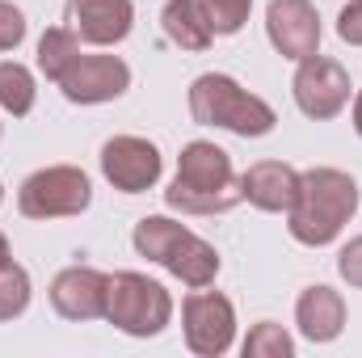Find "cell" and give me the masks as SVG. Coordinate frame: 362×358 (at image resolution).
<instances>
[{
    "mask_svg": "<svg viewBox=\"0 0 362 358\" xmlns=\"http://www.w3.org/2000/svg\"><path fill=\"white\" fill-rule=\"evenodd\" d=\"M358 211V185L346 169H308L299 173V198L286 211V228L299 245L308 249H325L341 236V228L354 219Z\"/></svg>",
    "mask_w": 362,
    "mask_h": 358,
    "instance_id": "6da1fadb",
    "label": "cell"
},
{
    "mask_svg": "<svg viewBox=\"0 0 362 358\" xmlns=\"http://www.w3.org/2000/svg\"><path fill=\"white\" fill-rule=\"evenodd\" d=\"M101 173L118 194H144L165 173V156L152 139L139 135H114L101 144Z\"/></svg>",
    "mask_w": 362,
    "mask_h": 358,
    "instance_id": "9c48e42d",
    "label": "cell"
},
{
    "mask_svg": "<svg viewBox=\"0 0 362 358\" xmlns=\"http://www.w3.org/2000/svg\"><path fill=\"white\" fill-rule=\"evenodd\" d=\"M291 93H295L299 114H308L312 122H329V118H337L350 105V72L337 59L316 51V55L299 59Z\"/></svg>",
    "mask_w": 362,
    "mask_h": 358,
    "instance_id": "ba28073f",
    "label": "cell"
},
{
    "mask_svg": "<svg viewBox=\"0 0 362 358\" xmlns=\"http://www.w3.org/2000/svg\"><path fill=\"white\" fill-rule=\"evenodd\" d=\"M21 42H25V13L0 0V51H17Z\"/></svg>",
    "mask_w": 362,
    "mask_h": 358,
    "instance_id": "7402d4cb",
    "label": "cell"
},
{
    "mask_svg": "<svg viewBox=\"0 0 362 358\" xmlns=\"http://www.w3.org/2000/svg\"><path fill=\"white\" fill-rule=\"evenodd\" d=\"M354 131L362 135V89H358V97H354Z\"/></svg>",
    "mask_w": 362,
    "mask_h": 358,
    "instance_id": "d4e9b609",
    "label": "cell"
},
{
    "mask_svg": "<svg viewBox=\"0 0 362 358\" xmlns=\"http://www.w3.org/2000/svg\"><path fill=\"white\" fill-rule=\"evenodd\" d=\"M160 25H165V38L181 51H189V55H202L215 42V30H211V17H206L202 0H169L160 8Z\"/></svg>",
    "mask_w": 362,
    "mask_h": 358,
    "instance_id": "2e32d148",
    "label": "cell"
},
{
    "mask_svg": "<svg viewBox=\"0 0 362 358\" xmlns=\"http://www.w3.org/2000/svg\"><path fill=\"white\" fill-rule=\"evenodd\" d=\"M189 114H194L198 127H223V131H232L240 139H262L278 122L270 101L240 89L223 72H206V76H198L189 85Z\"/></svg>",
    "mask_w": 362,
    "mask_h": 358,
    "instance_id": "277c9868",
    "label": "cell"
},
{
    "mask_svg": "<svg viewBox=\"0 0 362 358\" xmlns=\"http://www.w3.org/2000/svg\"><path fill=\"white\" fill-rule=\"evenodd\" d=\"M105 295H110V274L93 266H68L51 282V308L76 325L105 316Z\"/></svg>",
    "mask_w": 362,
    "mask_h": 358,
    "instance_id": "7c38bea8",
    "label": "cell"
},
{
    "mask_svg": "<svg viewBox=\"0 0 362 358\" xmlns=\"http://www.w3.org/2000/svg\"><path fill=\"white\" fill-rule=\"evenodd\" d=\"M34 97H38L34 72L17 59H4L0 64V110L13 114V118H25L34 110Z\"/></svg>",
    "mask_w": 362,
    "mask_h": 358,
    "instance_id": "ac0fdd59",
    "label": "cell"
},
{
    "mask_svg": "<svg viewBox=\"0 0 362 358\" xmlns=\"http://www.w3.org/2000/svg\"><path fill=\"white\" fill-rule=\"evenodd\" d=\"M165 202L181 215H223L236 202H245L232 156L206 139L185 144L177 156V178L165 190Z\"/></svg>",
    "mask_w": 362,
    "mask_h": 358,
    "instance_id": "7a4b0ae2",
    "label": "cell"
},
{
    "mask_svg": "<svg viewBox=\"0 0 362 358\" xmlns=\"http://www.w3.org/2000/svg\"><path fill=\"white\" fill-rule=\"evenodd\" d=\"M181 329H185L189 354L219 358L236 342V308L228 295L194 287V295H185V304H181Z\"/></svg>",
    "mask_w": 362,
    "mask_h": 358,
    "instance_id": "52a82bcc",
    "label": "cell"
},
{
    "mask_svg": "<svg viewBox=\"0 0 362 358\" xmlns=\"http://www.w3.org/2000/svg\"><path fill=\"white\" fill-rule=\"evenodd\" d=\"M240 194L245 202H253L257 211H270V215H282L295 207L299 198V169L282 165V161H257L240 173Z\"/></svg>",
    "mask_w": 362,
    "mask_h": 358,
    "instance_id": "5bb4252c",
    "label": "cell"
},
{
    "mask_svg": "<svg viewBox=\"0 0 362 358\" xmlns=\"http://www.w3.org/2000/svg\"><path fill=\"white\" fill-rule=\"evenodd\" d=\"M240 350H245V358H295V337L282 325L262 321V325L249 329V337H245Z\"/></svg>",
    "mask_w": 362,
    "mask_h": 358,
    "instance_id": "d6986e66",
    "label": "cell"
},
{
    "mask_svg": "<svg viewBox=\"0 0 362 358\" xmlns=\"http://www.w3.org/2000/svg\"><path fill=\"white\" fill-rule=\"evenodd\" d=\"M337 274H341L350 287H358L362 291V236H354V241L337 253Z\"/></svg>",
    "mask_w": 362,
    "mask_h": 358,
    "instance_id": "603a6c76",
    "label": "cell"
},
{
    "mask_svg": "<svg viewBox=\"0 0 362 358\" xmlns=\"http://www.w3.org/2000/svg\"><path fill=\"white\" fill-rule=\"evenodd\" d=\"M0 131H4V127H0Z\"/></svg>",
    "mask_w": 362,
    "mask_h": 358,
    "instance_id": "83f0119b",
    "label": "cell"
},
{
    "mask_svg": "<svg viewBox=\"0 0 362 358\" xmlns=\"http://www.w3.org/2000/svg\"><path fill=\"white\" fill-rule=\"evenodd\" d=\"M202 8H206L215 34H240L245 21H249L253 0H202Z\"/></svg>",
    "mask_w": 362,
    "mask_h": 358,
    "instance_id": "44dd1931",
    "label": "cell"
},
{
    "mask_svg": "<svg viewBox=\"0 0 362 358\" xmlns=\"http://www.w3.org/2000/svg\"><path fill=\"white\" fill-rule=\"evenodd\" d=\"M105 321L127 337H160L173 321V295L148 274H135V270L110 274Z\"/></svg>",
    "mask_w": 362,
    "mask_h": 358,
    "instance_id": "5b68a950",
    "label": "cell"
},
{
    "mask_svg": "<svg viewBox=\"0 0 362 358\" xmlns=\"http://www.w3.org/2000/svg\"><path fill=\"white\" fill-rule=\"evenodd\" d=\"M68 30L89 47H114L135 25L131 0H68Z\"/></svg>",
    "mask_w": 362,
    "mask_h": 358,
    "instance_id": "4fadbf2b",
    "label": "cell"
},
{
    "mask_svg": "<svg viewBox=\"0 0 362 358\" xmlns=\"http://www.w3.org/2000/svg\"><path fill=\"white\" fill-rule=\"evenodd\" d=\"M59 89L72 105H101L131 89V68L118 55H81L59 76Z\"/></svg>",
    "mask_w": 362,
    "mask_h": 358,
    "instance_id": "8fae6325",
    "label": "cell"
},
{
    "mask_svg": "<svg viewBox=\"0 0 362 358\" xmlns=\"http://www.w3.org/2000/svg\"><path fill=\"white\" fill-rule=\"evenodd\" d=\"M131 245H135L139 258L165 266L185 287H211L215 274H219L215 245H206L198 232H189L185 224L169 219V215H144L131 232Z\"/></svg>",
    "mask_w": 362,
    "mask_h": 358,
    "instance_id": "3957f363",
    "label": "cell"
},
{
    "mask_svg": "<svg viewBox=\"0 0 362 358\" xmlns=\"http://www.w3.org/2000/svg\"><path fill=\"white\" fill-rule=\"evenodd\" d=\"M266 34L282 59H308L320 51V13L312 0H270L266 4Z\"/></svg>",
    "mask_w": 362,
    "mask_h": 358,
    "instance_id": "30bf717a",
    "label": "cell"
},
{
    "mask_svg": "<svg viewBox=\"0 0 362 358\" xmlns=\"http://www.w3.org/2000/svg\"><path fill=\"white\" fill-rule=\"evenodd\" d=\"M76 59H81V38H76L68 25H55V30H47V34L38 38V72H42L51 85H59V76H64Z\"/></svg>",
    "mask_w": 362,
    "mask_h": 358,
    "instance_id": "e0dca14e",
    "label": "cell"
},
{
    "mask_svg": "<svg viewBox=\"0 0 362 358\" xmlns=\"http://www.w3.org/2000/svg\"><path fill=\"white\" fill-rule=\"evenodd\" d=\"M337 34H341V42L362 47V0H350V4L337 13Z\"/></svg>",
    "mask_w": 362,
    "mask_h": 358,
    "instance_id": "cb8c5ba5",
    "label": "cell"
},
{
    "mask_svg": "<svg viewBox=\"0 0 362 358\" xmlns=\"http://www.w3.org/2000/svg\"><path fill=\"white\" fill-rule=\"evenodd\" d=\"M295 325H299V333H303L308 342H316V346L337 342L341 329H346V299H341V291H333V287H325V282L308 287V291L295 299Z\"/></svg>",
    "mask_w": 362,
    "mask_h": 358,
    "instance_id": "9a60e30c",
    "label": "cell"
},
{
    "mask_svg": "<svg viewBox=\"0 0 362 358\" xmlns=\"http://www.w3.org/2000/svg\"><path fill=\"white\" fill-rule=\"evenodd\" d=\"M30 295H34V287H30V274H25V270L17 266V262L0 266V321L25 316Z\"/></svg>",
    "mask_w": 362,
    "mask_h": 358,
    "instance_id": "ffe728a7",
    "label": "cell"
},
{
    "mask_svg": "<svg viewBox=\"0 0 362 358\" xmlns=\"http://www.w3.org/2000/svg\"><path fill=\"white\" fill-rule=\"evenodd\" d=\"M13 262V253H8V241H4V232H0V266H8Z\"/></svg>",
    "mask_w": 362,
    "mask_h": 358,
    "instance_id": "484cf974",
    "label": "cell"
},
{
    "mask_svg": "<svg viewBox=\"0 0 362 358\" xmlns=\"http://www.w3.org/2000/svg\"><path fill=\"white\" fill-rule=\"evenodd\" d=\"M0 202H4V185H0Z\"/></svg>",
    "mask_w": 362,
    "mask_h": 358,
    "instance_id": "4316f807",
    "label": "cell"
},
{
    "mask_svg": "<svg viewBox=\"0 0 362 358\" xmlns=\"http://www.w3.org/2000/svg\"><path fill=\"white\" fill-rule=\"evenodd\" d=\"M93 181L76 165H47L21 181L17 190V211L25 219H68L89 211Z\"/></svg>",
    "mask_w": 362,
    "mask_h": 358,
    "instance_id": "8992f818",
    "label": "cell"
}]
</instances>
